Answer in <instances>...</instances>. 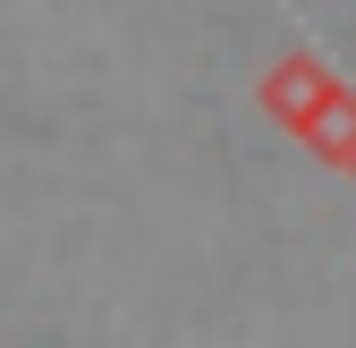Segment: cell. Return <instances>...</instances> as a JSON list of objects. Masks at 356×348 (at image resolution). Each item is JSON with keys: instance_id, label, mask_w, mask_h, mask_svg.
I'll use <instances>...</instances> for the list:
<instances>
[{"instance_id": "6da1fadb", "label": "cell", "mask_w": 356, "mask_h": 348, "mask_svg": "<svg viewBox=\"0 0 356 348\" xmlns=\"http://www.w3.org/2000/svg\"><path fill=\"white\" fill-rule=\"evenodd\" d=\"M348 170H356V153H348Z\"/></svg>"}]
</instances>
